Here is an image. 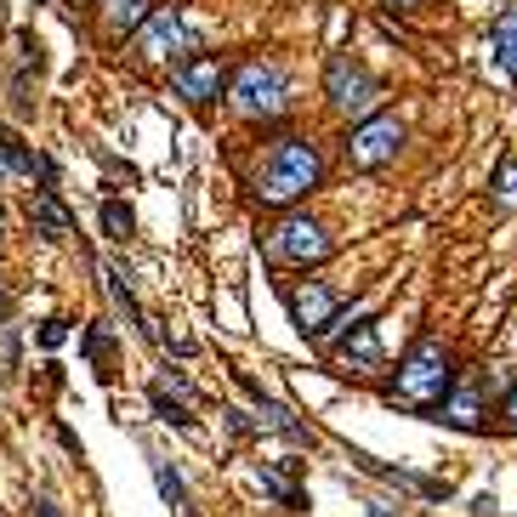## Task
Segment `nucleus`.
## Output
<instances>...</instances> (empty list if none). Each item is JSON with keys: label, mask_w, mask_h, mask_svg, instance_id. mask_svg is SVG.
I'll return each instance as SVG.
<instances>
[{"label": "nucleus", "mask_w": 517, "mask_h": 517, "mask_svg": "<svg viewBox=\"0 0 517 517\" xmlns=\"http://www.w3.org/2000/svg\"><path fill=\"white\" fill-rule=\"evenodd\" d=\"M256 483H262L273 500H285V506H302V500H307L302 489L290 483V472H273V466H256Z\"/></svg>", "instance_id": "nucleus-18"}, {"label": "nucleus", "mask_w": 517, "mask_h": 517, "mask_svg": "<svg viewBox=\"0 0 517 517\" xmlns=\"http://www.w3.org/2000/svg\"><path fill=\"white\" fill-rule=\"evenodd\" d=\"M148 404L160 410V421H171V427H182V432H194V415L182 410L177 398H165V387H148Z\"/></svg>", "instance_id": "nucleus-21"}, {"label": "nucleus", "mask_w": 517, "mask_h": 517, "mask_svg": "<svg viewBox=\"0 0 517 517\" xmlns=\"http://www.w3.org/2000/svg\"><path fill=\"white\" fill-rule=\"evenodd\" d=\"M29 222H35V233L40 239H52V245L74 233V216H69V205L57 199V188H40V194L29 199Z\"/></svg>", "instance_id": "nucleus-12"}, {"label": "nucleus", "mask_w": 517, "mask_h": 517, "mask_svg": "<svg viewBox=\"0 0 517 517\" xmlns=\"http://www.w3.org/2000/svg\"><path fill=\"white\" fill-rule=\"evenodd\" d=\"M182 46H188V29H182L177 6H160V12L143 23V35H137V57H143V63H160V57L182 52Z\"/></svg>", "instance_id": "nucleus-9"}, {"label": "nucleus", "mask_w": 517, "mask_h": 517, "mask_svg": "<svg viewBox=\"0 0 517 517\" xmlns=\"http://www.w3.org/2000/svg\"><path fill=\"white\" fill-rule=\"evenodd\" d=\"M80 6H86V0H80Z\"/></svg>", "instance_id": "nucleus-31"}, {"label": "nucleus", "mask_w": 517, "mask_h": 517, "mask_svg": "<svg viewBox=\"0 0 517 517\" xmlns=\"http://www.w3.org/2000/svg\"><path fill=\"white\" fill-rule=\"evenodd\" d=\"M35 517H63V512H57V500H52V495H40V500H35Z\"/></svg>", "instance_id": "nucleus-25"}, {"label": "nucleus", "mask_w": 517, "mask_h": 517, "mask_svg": "<svg viewBox=\"0 0 517 517\" xmlns=\"http://www.w3.org/2000/svg\"><path fill=\"white\" fill-rule=\"evenodd\" d=\"M262 250L268 262H285V268H313L330 256V233L313 222V216H285L273 233H262Z\"/></svg>", "instance_id": "nucleus-5"}, {"label": "nucleus", "mask_w": 517, "mask_h": 517, "mask_svg": "<svg viewBox=\"0 0 517 517\" xmlns=\"http://www.w3.org/2000/svg\"><path fill=\"white\" fill-rule=\"evenodd\" d=\"M319 182H324L319 148L307 143V137H279V143L256 160V171H250V199L285 211V205H296L302 194H313Z\"/></svg>", "instance_id": "nucleus-1"}, {"label": "nucleus", "mask_w": 517, "mask_h": 517, "mask_svg": "<svg viewBox=\"0 0 517 517\" xmlns=\"http://www.w3.org/2000/svg\"><path fill=\"white\" fill-rule=\"evenodd\" d=\"M324 97H330V108H336L341 120L364 125V114L375 120V108H381V80H375L364 63H353L347 52H336L330 69H324Z\"/></svg>", "instance_id": "nucleus-4"}, {"label": "nucleus", "mask_w": 517, "mask_h": 517, "mask_svg": "<svg viewBox=\"0 0 517 517\" xmlns=\"http://www.w3.org/2000/svg\"><path fill=\"white\" fill-rule=\"evenodd\" d=\"M63 341H69V324H63V319L40 324V347H46V353H52V347H63Z\"/></svg>", "instance_id": "nucleus-22"}, {"label": "nucleus", "mask_w": 517, "mask_h": 517, "mask_svg": "<svg viewBox=\"0 0 517 517\" xmlns=\"http://www.w3.org/2000/svg\"><path fill=\"white\" fill-rule=\"evenodd\" d=\"M0 182H6V160H0Z\"/></svg>", "instance_id": "nucleus-29"}, {"label": "nucleus", "mask_w": 517, "mask_h": 517, "mask_svg": "<svg viewBox=\"0 0 517 517\" xmlns=\"http://www.w3.org/2000/svg\"><path fill=\"white\" fill-rule=\"evenodd\" d=\"M228 103L239 120H279L290 108V74L273 57H245L228 80Z\"/></svg>", "instance_id": "nucleus-3"}, {"label": "nucleus", "mask_w": 517, "mask_h": 517, "mask_svg": "<svg viewBox=\"0 0 517 517\" xmlns=\"http://www.w3.org/2000/svg\"><path fill=\"white\" fill-rule=\"evenodd\" d=\"M495 205L517 211V160L512 154H500V165H495Z\"/></svg>", "instance_id": "nucleus-19"}, {"label": "nucleus", "mask_w": 517, "mask_h": 517, "mask_svg": "<svg viewBox=\"0 0 517 517\" xmlns=\"http://www.w3.org/2000/svg\"><path fill=\"white\" fill-rule=\"evenodd\" d=\"M438 421H449V427H461V432H478V427H483V398H478V381L455 387V393H449V404L438 410Z\"/></svg>", "instance_id": "nucleus-14"}, {"label": "nucleus", "mask_w": 517, "mask_h": 517, "mask_svg": "<svg viewBox=\"0 0 517 517\" xmlns=\"http://www.w3.org/2000/svg\"><path fill=\"white\" fill-rule=\"evenodd\" d=\"M341 364L358 375H375L381 370V341H375V324H358L353 336L341 341Z\"/></svg>", "instance_id": "nucleus-13"}, {"label": "nucleus", "mask_w": 517, "mask_h": 517, "mask_svg": "<svg viewBox=\"0 0 517 517\" xmlns=\"http://www.w3.org/2000/svg\"><path fill=\"white\" fill-rule=\"evenodd\" d=\"M0 160H6V171H18V177H35V165H40L12 125H0Z\"/></svg>", "instance_id": "nucleus-16"}, {"label": "nucleus", "mask_w": 517, "mask_h": 517, "mask_svg": "<svg viewBox=\"0 0 517 517\" xmlns=\"http://www.w3.org/2000/svg\"><path fill=\"white\" fill-rule=\"evenodd\" d=\"M0 364H6V370L18 364V336H12V324H0Z\"/></svg>", "instance_id": "nucleus-24"}, {"label": "nucleus", "mask_w": 517, "mask_h": 517, "mask_svg": "<svg viewBox=\"0 0 517 517\" xmlns=\"http://www.w3.org/2000/svg\"><path fill=\"white\" fill-rule=\"evenodd\" d=\"M398 148H404V120H398V114H375V120L347 131L341 154H347L353 171H381L387 160H398Z\"/></svg>", "instance_id": "nucleus-6"}, {"label": "nucleus", "mask_w": 517, "mask_h": 517, "mask_svg": "<svg viewBox=\"0 0 517 517\" xmlns=\"http://www.w3.org/2000/svg\"><path fill=\"white\" fill-rule=\"evenodd\" d=\"M489 46H495V63L506 80H517V6H506L495 18V29H489Z\"/></svg>", "instance_id": "nucleus-15"}, {"label": "nucleus", "mask_w": 517, "mask_h": 517, "mask_svg": "<svg viewBox=\"0 0 517 517\" xmlns=\"http://www.w3.org/2000/svg\"><path fill=\"white\" fill-rule=\"evenodd\" d=\"M86 353H91V358H108V353H114V336L91 324V330H86Z\"/></svg>", "instance_id": "nucleus-23"}, {"label": "nucleus", "mask_w": 517, "mask_h": 517, "mask_svg": "<svg viewBox=\"0 0 517 517\" xmlns=\"http://www.w3.org/2000/svg\"><path fill=\"white\" fill-rule=\"evenodd\" d=\"M0 233H6V211H0Z\"/></svg>", "instance_id": "nucleus-30"}, {"label": "nucleus", "mask_w": 517, "mask_h": 517, "mask_svg": "<svg viewBox=\"0 0 517 517\" xmlns=\"http://www.w3.org/2000/svg\"><path fill=\"white\" fill-rule=\"evenodd\" d=\"M154 12H160L154 0H97V23H103L108 40H137Z\"/></svg>", "instance_id": "nucleus-11"}, {"label": "nucleus", "mask_w": 517, "mask_h": 517, "mask_svg": "<svg viewBox=\"0 0 517 517\" xmlns=\"http://www.w3.org/2000/svg\"><path fill=\"white\" fill-rule=\"evenodd\" d=\"M154 483H160V500H165V506H177V512L188 506V489H182V472H177L171 461H160V455H154Z\"/></svg>", "instance_id": "nucleus-17"}, {"label": "nucleus", "mask_w": 517, "mask_h": 517, "mask_svg": "<svg viewBox=\"0 0 517 517\" xmlns=\"http://www.w3.org/2000/svg\"><path fill=\"white\" fill-rule=\"evenodd\" d=\"M449 393H455V370H449V353L432 336L415 341L410 353H404V364H398V375H393V387H387V398H393V404L421 410V415L444 410Z\"/></svg>", "instance_id": "nucleus-2"}, {"label": "nucleus", "mask_w": 517, "mask_h": 517, "mask_svg": "<svg viewBox=\"0 0 517 517\" xmlns=\"http://www.w3.org/2000/svg\"><path fill=\"white\" fill-rule=\"evenodd\" d=\"M239 387H245L250 404H256V427H262V432H279V438H290V444H313V432H307L302 421H296V415H290L285 404H279V398L262 393V387H256L250 375H239Z\"/></svg>", "instance_id": "nucleus-10"}, {"label": "nucleus", "mask_w": 517, "mask_h": 517, "mask_svg": "<svg viewBox=\"0 0 517 517\" xmlns=\"http://www.w3.org/2000/svg\"><path fill=\"white\" fill-rule=\"evenodd\" d=\"M0 313H6V285H0Z\"/></svg>", "instance_id": "nucleus-28"}, {"label": "nucleus", "mask_w": 517, "mask_h": 517, "mask_svg": "<svg viewBox=\"0 0 517 517\" xmlns=\"http://www.w3.org/2000/svg\"><path fill=\"white\" fill-rule=\"evenodd\" d=\"M103 233H108V239H120V245H125V239L137 233V216L125 211L120 199H108V205H103Z\"/></svg>", "instance_id": "nucleus-20"}, {"label": "nucleus", "mask_w": 517, "mask_h": 517, "mask_svg": "<svg viewBox=\"0 0 517 517\" xmlns=\"http://www.w3.org/2000/svg\"><path fill=\"white\" fill-rule=\"evenodd\" d=\"M506 415H512V421H517V387H512V393H506Z\"/></svg>", "instance_id": "nucleus-27"}, {"label": "nucleus", "mask_w": 517, "mask_h": 517, "mask_svg": "<svg viewBox=\"0 0 517 517\" xmlns=\"http://www.w3.org/2000/svg\"><path fill=\"white\" fill-rule=\"evenodd\" d=\"M336 296L319 285V279H307V285H296L290 290V319H296V330L302 336H313V341H324L330 336V324H336Z\"/></svg>", "instance_id": "nucleus-8"}, {"label": "nucleus", "mask_w": 517, "mask_h": 517, "mask_svg": "<svg viewBox=\"0 0 517 517\" xmlns=\"http://www.w3.org/2000/svg\"><path fill=\"white\" fill-rule=\"evenodd\" d=\"M387 6H404V12H415V6H427V0H387Z\"/></svg>", "instance_id": "nucleus-26"}, {"label": "nucleus", "mask_w": 517, "mask_h": 517, "mask_svg": "<svg viewBox=\"0 0 517 517\" xmlns=\"http://www.w3.org/2000/svg\"><path fill=\"white\" fill-rule=\"evenodd\" d=\"M171 91H177L188 108H211V103L228 97V74H222V63L205 57V52L177 57V63H171Z\"/></svg>", "instance_id": "nucleus-7"}]
</instances>
